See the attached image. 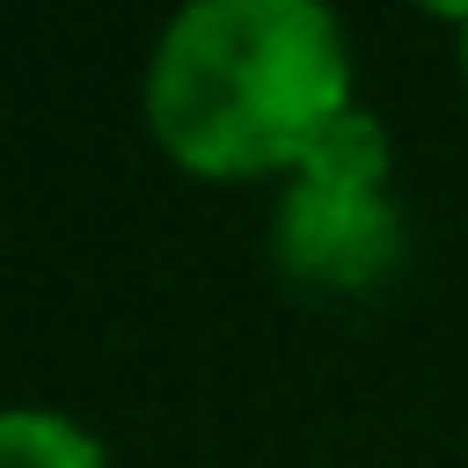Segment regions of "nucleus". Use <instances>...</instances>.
Instances as JSON below:
<instances>
[{
    "label": "nucleus",
    "instance_id": "1",
    "mask_svg": "<svg viewBox=\"0 0 468 468\" xmlns=\"http://www.w3.org/2000/svg\"><path fill=\"white\" fill-rule=\"evenodd\" d=\"M351 102V44L322 0H190L146 58L154 139L197 176L292 168Z\"/></svg>",
    "mask_w": 468,
    "mask_h": 468
},
{
    "label": "nucleus",
    "instance_id": "2",
    "mask_svg": "<svg viewBox=\"0 0 468 468\" xmlns=\"http://www.w3.org/2000/svg\"><path fill=\"white\" fill-rule=\"evenodd\" d=\"M271 256L314 292H366L402 256V212L388 197V132L344 110L285 176L271 212Z\"/></svg>",
    "mask_w": 468,
    "mask_h": 468
},
{
    "label": "nucleus",
    "instance_id": "3",
    "mask_svg": "<svg viewBox=\"0 0 468 468\" xmlns=\"http://www.w3.org/2000/svg\"><path fill=\"white\" fill-rule=\"evenodd\" d=\"M0 468H110V461H102L95 431H80L73 417L22 402L0 417Z\"/></svg>",
    "mask_w": 468,
    "mask_h": 468
},
{
    "label": "nucleus",
    "instance_id": "4",
    "mask_svg": "<svg viewBox=\"0 0 468 468\" xmlns=\"http://www.w3.org/2000/svg\"><path fill=\"white\" fill-rule=\"evenodd\" d=\"M453 15V29H461V73H468V7H446Z\"/></svg>",
    "mask_w": 468,
    "mask_h": 468
}]
</instances>
